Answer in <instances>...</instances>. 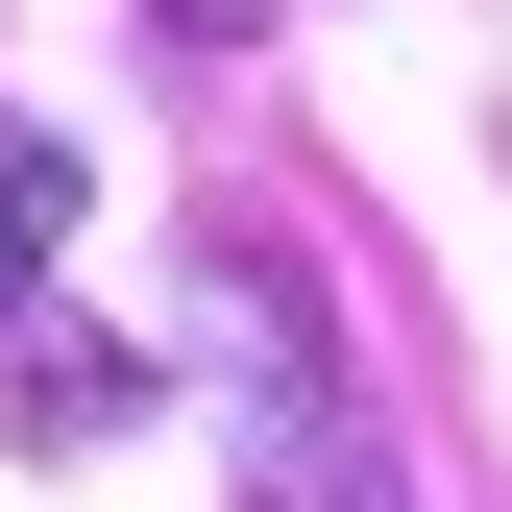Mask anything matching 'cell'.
I'll return each instance as SVG.
<instances>
[{"instance_id": "6da1fadb", "label": "cell", "mask_w": 512, "mask_h": 512, "mask_svg": "<svg viewBox=\"0 0 512 512\" xmlns=\"http://www.w3.org/2000/svg\"><path fill=\"white\" fill-rule=\"evenodd\" d=\"M0 366H25V439H122V415L171 391V366H147V342H98V317H25Z\"/></svg>"}, {"instance_id": "3957f363", "label": "cell", "mask_w": 512, "mask_h": 512, "mask_svg": "<svg viewBox=\"0 0 512 512\" xmlns=\"http://www.w3.org/2000/svg\"><path fill=\"white\" fill-rule=\"evenodd\" d=\"M147 25H171V49H244V25H269V0H147Z\"/></svg>"}, {"instance_id": "7a4b0ae2", "label": "cell", "mask_w": 512, "mask_h": 512, "mask_svg": "<svg viewBox=\"0 0 512 512\" xmlns=\"http://www.w3.org/2000/svg\"><path fill=\"white\" fill-rule=\"evenodd\" d=\"M49 244H74V147H49V122H0V342H25Z\"/></svg>"}]
</instances>
